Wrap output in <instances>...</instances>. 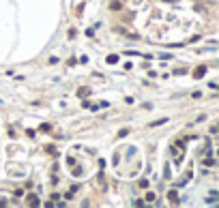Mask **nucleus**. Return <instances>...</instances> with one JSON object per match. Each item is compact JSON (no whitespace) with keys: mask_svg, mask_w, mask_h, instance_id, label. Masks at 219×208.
<instances>
[{"mask_svg":"<svg viewBox=\"0 0 219 208\" xmlns=\"http://www.w3.org/2000/svg\"><path fill=\"white\" fill-rule=\"evenodd\" d=\"M13 195H15V197H24V189H15Z\"/></svg>","mask_w":219,"mask_h":208,"instance_id":"2eb2a0df","label":"nucleus"},{"mask_svg":"<svg viewBox=\"0 0 219 208\" xmlns=\"http://www.w3.org/2000/svg\"><path fill=\"white\" fill-rule=\"evenodd\" d=\"M138 187H140V189H148V180H146V178H140V180H138Z\"/></svg>","mask_w":219,"mask_h":208,"instance_id":"ddd939ff","label":"nucleus"},{"mask_svg":"<svg viewBox=\"0 0 219 208\" xmlns=\"http://www.w3.org/2000/svg\"><path fill=\"white\" fill-rule=\"evenodd\" d=\"M88 95H90V88H88V86H82V88H77V97H80V99H86Z\"/></svg>","mask_w":219,"mask_h":208,"instance_id":"7ed1b4c3","label":"nucleus"},{"mask_svg":"<svg viewBox=\"0 0 219 208\" xmlns=\"http://www.w3.org/2000/svg\"><path fill=\"white\" fill-rule=\"evenodd\" d=\"M112 161H114V165H116L118 161H120V155H118V152H114V159H112Z\"/></svg>","mask_w":219,"mask_h":208,"instance_id":"a211bd4d","label":"nucleus"},{"mask_svg":"<svg viewBox=\"0 0 219 208\" xmlns=\"http://www.w3.org/2000/svg\"><path fill=\"white\" fill-rule=\"evenodd\" d=\"M217 200H219V193H217V191H211V193H208V197H206L208 204H215Z\"/></svg>","mask_w":219,"mask_h":208,"instance_id":"39448f33","label":"nucleus"},{"mask_svg":"<svg viewBox=\"0 0 219 208\" xmlns=\"http://www.w3.org/2000/svg\"><path fill=\"white\" fill-rule=\"evenodd\" d=\"M71 174H73V176H75V178H80L82 174H84V169H82L80 165H71Z\"/></svg>","mask_w":219,"mask_h":208,"instance_id":"20e7f679","label":"nucleus"},{"mask_svg":"<svg viewBox=\"0 0 219 208\" xmlns=\"http://www.w3.org/2000/svg\"><path fill=\"white\" fill-rule=\"evenodd\" d=\"M204 165H208V167H213V165H217V161H215L213 157H206V159H204Z\"/></svg>","mask_w":219,"mask_h":208,"instance_id":"f8f14e48","label":"nucleus"},{"mask_svg":"<svg viewBox=\"0 0 219 208\" xmlns=\"http://www.w3.org/2000/svg\"><path fill=\"white\" fill-rule=\"evenodd\" d=\"M155 197H157V195H155L153 191H146V195H144V202H148V204H150V202H155Z\"/></svg>","mask_w":219,"mask_h":208,"instance_id":"1a4fd4ad","label":"nucleus"},{"mask_svg":"<svg viewBox=\"0 0 219 208\" xmlns=\"http://www.w3.org/2000/svg\"><path fill=\"white\" fill-rule=\"evenodd\" d=\"M67 165H69V167L75 165V159H73V157H67Z\"/></svg>","mask_w":219,"mask_h":208,"instance_id":"f3484780","label":"nucleus"},{"mask_svg":"<svg viewBox=\"0 0 219 208\" xmlns=\"http://www.w3.org/2000/svg\"><path fill=\"white\" fill-rule=\"evenodd\" d=\"M204 75H206V67H204V65L196 67V71H193V77H196V79H200V77H204Z\"/></svg>","mask_w":219,"mask_h":208,"instance_id":"f03ea898","label":"nucleus"},{"mask_svg":"<svg viewBox=\"0 0 219 208\" xmlns=\"http://www.w3.org/2000/svg\"><path fill=\"white\" fill-rule=\"evenodd\" d=\"M110 9H112V11H120L123 2H120V0H112V2H110Z\"/></svg>","mask_w":219,"mask_h":208,"instance_id":"423d86ee","label":"nucleus"},{"mask_svg":"<svg viewBox=\"0 0 219 208\" xmlns=\"http://www.w3.org/2000/svg\"><path fill=\"white\" fill-rule=\"evenodd\" d=\"M127 135H129V129H120V131H118V137H127Z\"/></svg>","mask_w":219,"mask_h":208,"instance_id":"4468645a","label":"nucleus"},{"mask_svg":"<svg viewBox=\"0 0 219 208\" xmlns=\"http://www.w3.org/2000/svg\"><path fill=\"white\" fill-rule=\"evenodd\" d=\"M166 122H168V118H159V120L150 122V129H155V127H161V124H166Z\"/></svg>","mask_w":219,"mask_h":208,"instance_id":"9d476101","label":"nucleus"},{"mask_svg":"<svg viewBox=\"0 0 219 208\" xmlns=\"http://www.w3.org/2000/svg\"><path fill=\"white\" fill-rule=\"evenodd\" d=\"M39 131H43V133H50V131H52V124H50V122H43V124L39 127Z\"/></svg>","mask_w":219,"mask_h":208,"instance_id":"9b49d317","label":"nucleus"},{"mask_svg":"<svg viewBox=\"0 0 219 208\" xmlns=\"http://www.w3.org/2000/svg\"><path fill=\"white\" fill-rule=\"evenodd\" d=\"M170 174H172V172H170V167L166 165V169H163V176H166V180H170Z\"/></svg>","mask_w":219,"mask_h":208,"instance_id":"dca6fc26","label":"nucleus"},{"mask_svg":"<svg viewBox=\"0 0 219 208\" xmlns=\"http://www.w3.org/2000/svg\"><path fill=\"white\" fill-rule=\"evenodd\" d=\"M26 204L28 206H39V197H36L34 193H28L26 195Z\"/></svg>","mask_w":219,"mask_h":208,"instance_id":"f257e3e1","label":"nucleus"},{"mask_svg":"<svg viewBox=\"0 0 219 208\" xmlns=\"http://www.w3.org/2000/svg\"><path fill=\"white\" fill-rule=\"evenodd\" d=\"M118 60H120V58H118V54H110V56L105 58V62H107V65H116Z\"/></svg>","mask_w":219,"mask_h":208,"instance_id":"0eeeda50","label":"nucleus"},{"mask_svg":"<svg viewBox=\"0 0 219 208\" xmlns=\"http://www.w3.org/2000/svg\"><path fill=\"white\" fill-rule=\"evenodd\" d=\"M168 200H170V202H174V204H178V193L174 191V189H172V191L168 193Z\"/></svg>","mask_w":219,"mask_h":208,"instance_id":"6e6552de","label":"nucleus"}]
</instances>
